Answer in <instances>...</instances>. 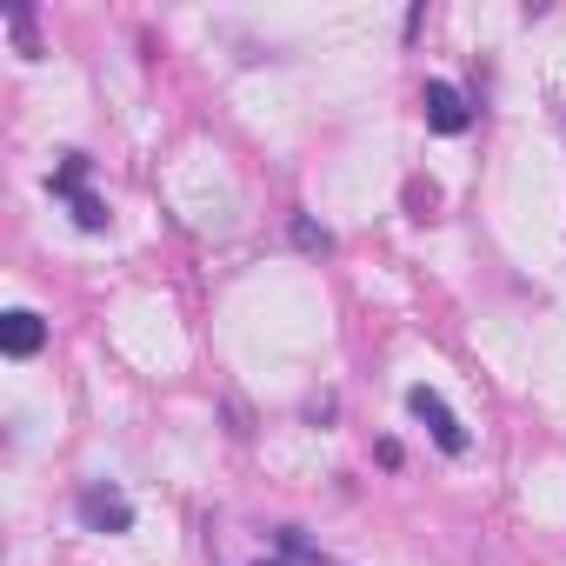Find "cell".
Returning a JSON list of instances; mask_svg holds the SVG:
<instances>
[{
    "mask_svg": "<svg viewBox=\"0 0 566 566\" xmlns=\"http://www.w3.org/2000/svg\"><path fill=\"white\" fill-rule=\"evenodd\" d=\"M74 227H81V233H101V227H107V200H94V193L81 187V193H74Z\"/></svg>",
    "mask_w": 566,
    "mask_h": 566,
    "instance_id": "cell-6",
    "label": "cell"
},
{
    "mask_svg": "<svg viewBox=\"0 0 566 566\" xmlns=\"http://www.w3.org/2000/svg\"><path fill=\"white\" fill-rule=\"evenodd\" d=\"M420 107H427V127H433V134H447V140L473 127V101H467V94H460L453 81H427Z\"/></svg>",
    "mask_w": 566,
    "mask_h": 566,
    "instance_id": "cell-3",
    "label": "cell"
},
{
    "mask_svg": "<svg viewBox=\"0 0 566 566\" xmlns=\"http://www.w3.org/2000/svg\"><path fill=\"white\" fill-rule=\"evenodd\" d=\"M294 247H301V253H334V233L314 227L307 213H294Z\"/></svg>",
    "mask_w": 566,
    "mask_h": 566,
    "instance_id": "cell-7",
    "label": "cell"
},
{
    "mask_svg": "<svg viewBox=\"0 0 566 566\" xmlns=\"http://www.w3.org/2000/svg\"><path fill=\"white\" fill-rule=\"evenodd\" d=\"M266 566H287V559H266Z\"/></svg>",
    "mask_w": 566,
    "mask_h": 566,
    "instance_id": "cell-8",
    "label": "cell"
},
{
    "mask_svg": "<svg viewBox=\"0 0 566 566\" xmlns=\"http://www.w3.org/2000/svg\"><path fill=\"white\" fill-rule=\"evenodd\" d=\"M0 347H8V360H34L48 347V321L34 307H14L8 321H0Z\"/></svg>",
    "mask_w": 566,
    "mask_h": 566,
    "instance_id": "cell-4",
    "label": "cell"
},
{
    "mask_svg": "<svg viewBox=\"0 0 566 566\" xmlns=\"http://www.w3.org/2000/svg\"><path fill=\"white\" fill-rule=\"evenodd\" d=\"M407 413L433 433V447H440V453H453V460L467 453V427H460V413H453L433 387H407Z\"/></svg>",
    "mask_w": 566,
    "mask_h": 566,
    "instance_id": "cell-1",
    "label": "cell"
},
{
    "mask_svg": "<svg viewBox=\"0 0 566 566\" xmlns=\"http://www.w3.org/2000/svg\"><path fill=\"white\" fill-rule=\"evenodd\" d=\"M81 180H87V154H67V160L54 167V180H48V187H54L61 200H74V193H81Z\"/></svg>",
    "mask_w": 566,
    "mask_h": 566,
    "instance_id": "cell-5",
    "label": "cell"
},
{
    "mask_svg": "<svg viewBox=\"0 0 566 566\" xmlns=\"http://www.w3.org/2000/svg\"><path fill=\"white\" fill-rule=\"evenodd\" d=\"M81 526L87 533H134V500L114 480H94V486H81Z\"/></svg>",
    "mask_w": 566,
    "mask_h": 566,
    "instance_id": "cell-2",
    "label": "cell"
}]
</instances>
